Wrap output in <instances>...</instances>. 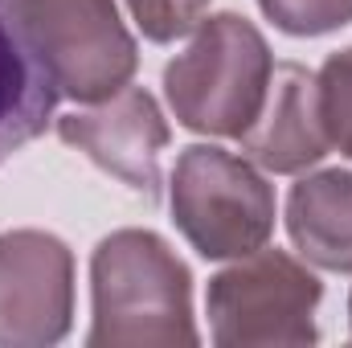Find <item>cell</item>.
<instances>
[{"instance_id":"cell-1","label":"cell","mask_w":352,"mask_h":348,"mask_svg":"<svg viewBox=\"0 0 352 348\" xmlns=\"http://www.w3.org/2000/svg\"><path fill=\"white\" fill-rule=\"evenodd\" d=\"M90 348L197 345L188 266L152 230H115L90 259Z\"/></svg>"},{"instance_id":"cell-7","label":"cell","mask_w":352,"mask_h":348,"mask_svg":"<svg viewBox=\"0 0 352 348\" xmlns=\"http://www.w3.org/2000/svg\"><path fill=\"white\" fill-rule=\"evenodd\" d=\"M58 135L87 152L98 168L119 176L131 193L156 201L160 197V152L168 148V123L156 98L144 87L115 90L94 111H74L58 119Z\"/></svg>"},{"instance_id":"cell-2","label":"cell","mask_w":352,"mask_h":348,"mask_svg":"<svg viewBox=\"0 0 352 348\" xmlns=\"http://www.w3.org/2000/svg\"><path fill=\"white\" fill-rule=\"evenodd\" d=\"M270 74L274 62L263 33L238 12H217L164 66V94L180 127L242 140L263 111Z\"/></svg>"},{"instance_id":"cell-12","label":"cell","mask_w":352,"mask_h":348,"mask_svg":"<svg viewBox=\"0 0 352 348\" xmlns=\"http://www.w3.org/2000/svg\"><path fill=\"white\" fill-rule=\"evenodd\" d=\"M258 4L291 37H320L352 25V0H258Z\"/></svg>"},{"instance_id":"cell-3","label":"cell","mask_w":352,"mask_h":348,"mask_svg":"<svg viewBox=\"0 0 352 348\" xmlns=\"http://www.w3.org/2000/svg\"><path fill=\"white\" fill-rule=\"evenodd\" d=\"M173 221L201 259H246L274 234V188L242 156L192 144L173 168Z\"/></svg>"},{"instance_id":"cell-10","label":"cell","mask_w":352,"mask_h":348,"mask_svg":"<svg viewBox=\"0 0 352 348\" xmlns=\"http://www.w3.org/2000/svg\"><path fill=\"white\" fill-rule=\"evenodd\" d=\"M287 234L295 250L324 270H352V173L303 176L287 197Z\"/></svg>"},{"instance_id":"cell-9","label":"cell","mask_w":352,"mask_h":348,"mask_svg":"<svg viewBox=\"0 0 352 348\" xmlns=\"http://www.w3.org/2000/svg\"><path fill=\"white\" fill-rule=\"evenodd\" d=\"M58 94V78L21 25L12 0H0V164L45 131Z\"/></svg>"},{"instance_id":"cell-5","label":"cell","mask_w":352,"mask_h":348,"mask_svg":"<svg viewBox=\"0 0 352 348\" xmlns=\"http://www.w3.org/2000/svg\"><path fill=\"white\" fill-rule=\"evenodd\" d=\"M12 8L50 62L62 94L102 102L131 83L140 50L123 29L115 0H12Z\"/></svg>"},{"instance_id":"cell-8","label":"cell","mask_w":352,"mask_h":348,"mask_svg":"<svg viewBox=\"0 0 352 348\" xmlns=\"http://www.w3.org/2000/svg\"><path fill=\"white\" fill-rule=\"evenodd\" d=\"M328 131L320 119L316 74L295 62L274 66L258 119L242 131V152L266 173L295 176L328 156Z\"/></svg>"},{"instance_id":"cell-4","label":"cell","mask_w":352,"mask_h":348,"mask_svg":"<svg viewBox=\"0 0 352 348\" xmlns=\"http://www.w3.org/2000/svg\"><path fill=\"white\" fill-rule=\"evenodd\" d=\"M320 279L283 250H254L209 279L205 312L221 348H299L316 345Z\"/></svg>"},{"instance_id":"cell-11","label":"cell","mask_w":352,"mask_h":348,"mask_svg":"<svg viewBox=\"0 0 352 348\" xmlns=\"http://www.w3.org/2000/svg\"><path fill=\"white\" fill-rule=\"evenodd\" d=\"M316 98L328 144L352 160V45L324 62V70L316 74Z\"/></svg>"},{"instance_id":"cell-6","label":"cell","mask_w":352,"mask_h":348,"mask_svg":"<svg viewBox=\"0 0 352 348\" xmlns=\"http://www.w3.org/2000/svg\"><path fill=\"white\" fill-rule=\"evenodd\" d=\"M74 254L45 230L0 234V345L45 348L70 332Z\"/></svg>"},{"instance_id":"cell-14","label":"cell","mask_w":352,"mask_h":348,"mask_svg":"<svg viewBox=\"0 0 352 348\" xmlns=\"http://www.w3.org/2000/svg\"><path fill=\"white\" fill-rule=\"evenodd\" d=\"M349 320H352V299H349Z\"/></svg>"},{"instance_id":"cell-13","label":"cell","mask_w":352,"mask_h":348,"mask_svg":"<svg viewBox=\"0 0 352 348\" xmlns=\"http://www.w3.org/2000/svg\"><path fill=\"white\" fill-rule=\"evenodd\" d=\"M140 33L148 41H176L184 33H192L209 8V0H127Z\"/></svg>"}]
</instances>
